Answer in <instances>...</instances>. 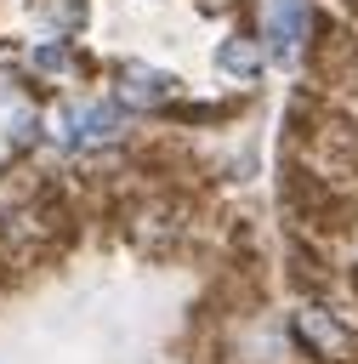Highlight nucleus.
Masks as SVG:
<instances>
[{
  "mask_svg": "<svg viewBox=\"0 0 358 364\" xmlns=\"http://www.w3.org/2000/svg\"><path fill=\"white\" fill-rule=\"evenodd\" d=\"M216 68H222V74H233V80H256V68H261V51H256L250 40H227V46L216 51Z\"/></svg>",
  "mask_w": 358,
  "mask_h": 364,
  "instance_id": "423d86ee",
  "label": "nucleus"
},
{
  "mask_svg": "<svg viewBox=\"0 0 358 364\" xmlns=\"http://www.w3.org/2000/svg\"><path fill=\"white\" fill-rule=\"evenodd\" d=\"M313 34V6L307 0H267V46L273 57H290Z\"/></svg>",
  "mask_w": 358,
  "mask_h": 364,
  "instance_id": "7ed1b4c3",
  "label": "nucleus"
},
{
  "mask_svg": "<svg viewBox=\"0 0 358 364\" xmlns=\"http://www.w3.org/2000/svg\"><path fill=\"white\" fill-rule=\"evenodd\" d=\"M34 11H40V23H51L63 40L85 28V0H34Z\"/></svg>",
  "mask_w": 358,
  "mask_h": 364,
  "instance_id": "39448f33",
  "label": "nucleus"
},
{
  "mask_svg": "<svg viewBox=\"0 0 358 364\" xmlns=\"http://www.w3.org/2000/svg\"><path fill=\"white\" fill-rule=\"evenodd\" d=\"M170 74H159V68H125L119 74V102L125 108H165L170 102Z\"/></svg>",
  "mask_w": 358,
  "mask_h": 364,
  "instance_id": "20e7f679",
  "label": "nucleus"
},
{
  "mask_svg": "<svg viewBox=\"0 0 358 364\" xmlns=\"http://www.w3.org/2000/svg\"><path fill=\"white\" fill-rule=\"evenodd\" d=\"M290 336H295L301 353L330 358V364H347V358L358 353V330H352L347 318H335L330 307H301V313L290 318Z\"/></svg>",
  "mask_w": 358,
  "mask_h": 364,
  "instance_id": "f257e3e1",
  "label": "nucleus"
},
{
  "mask_svg": "<svg viewBox=\"0 0 358 364\" xmlns=\"http://www.w3.org/2000/svg\"><path fill=\"white\" fill-rule=\"evenodd\" d=\"M313 68L324 74V85L352 91V85H358V34H352V28H318V40H313Z\"/></svg>",
  "mask_w": 358,
  "mask_h": 364,
  "instance_id": "f03ea898",
  "label": "nucleus"
}]
</instances>
